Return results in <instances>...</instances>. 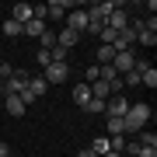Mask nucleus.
Returning <instances> with one entry per match:
<instances>
[{"label":"nucleus","instance_id":"obj_1","mask_svg":"<svg viewBox=\"0 0 157 157\" xmlns=\"http://www.w3.org/2000/svg\"><path fill=\"white\" fill-rule=\"evenodd\" d=\"M150 122V105H129V112L122 115V133H140Z\"/></svg>","mask_w":157,"mask_h":157},{"label":"nucleus","instance_id":"obj_2","mask_svg":"<svg viewBox=\"0 0 157 157\" xmlns=\"http://www.w3.org/2000/svg\"><path fill=\"white\" fill-rule=\"evenodd\" d=\"M45 87H49V84H45V77H28V87H25L17 98H21L25 105H32V101H39V98L45 94Z\"/></svg>","mask_w":157,"mask_h":157},{"label":"nucleus","instance_id":"obj_3","mask_svg":"<svg viewBox=\"0 0 157 157\" xmlns=\"http://www.w3.org/2000/svg\"><path fill=\"white\" fill-rule=\"evenodd\" d=\"M126 112H129V98H126V94H115V98L105 101V115H108V119H122Z\"/></svg>","mask_w":157,"mask_h":157},{"label":"nucleus","instance_id":"obj_4","mask_svg":"<svg viewBox=\"0 0 157 157\" xmlns=\"http://www.w3.org/2000/svg\"><path fill=\"white\" fill-rule=\"evenodd\" d=\"M25 87H28V73L25 70H14L11 77L4 80V94H21Z\"/></svg>","mask_w":157,"mask_h":157},{"label":"nucleus","instance_id":"obj_5","mask_svg":"<svg viewBox=\"0 0 157 157\" xmlns=\"http://www.w3.org/2000/svg\"><path fill=\"white\" fill-rule=\"evenodd\" d=\"M133 63H136V52H133V49H126V52H115V59L108 63V67H112L119 77H122V73H129V70H133Z\"/></svg>","mask_w":157,"mask_h":157},{"label":"nucleus","instance_id":"obj_6","mask_svg":"<svg viewBox=\"0 0 157 157\" xmlns=\"http://www.w3.org/2000/svg\"><path fill=\"white\" fill-rule=\"evenodd\" d=\"M67 73H70L67 63H49V67H45V84H63Z\"/></svg>","mask_w":157,"mask_h":157},{"label":"nucleus","instance_id":"obj_7","mask_svg":"<svg viewBox=\"0 0 157 157\" xmlns=\"http://www.w3.org/2000/svg\"><path fill=\"white\" fill-rule=\"evenodd\" d=\"M67 28L77 32V35H84L87 32V11H70L67 14Z\"/></svg>","mask_w":157,"mask_h":157},{"label":"nucleus","instance_id":"obj_8","mask_svg":"<svg viewBox=\"0 0 157 157\" xmlns=\"http://www.w3.org/2000/svg\"><path fill=\"white\" fill-rule=\"evenodd\" d=\"M32 17H35V7H32V4H14V7H11V21L28 25Z\"/></svg>","mask_w":157,"mask_h":157},{"label":"nucleus","instance_id":"obj_9","mask_svg":"<svg viewBox=\"0 0 157 157\" xmlns=\"http://www.w3.org/2000/svg\"><path fill=\"white\" fill-rule=\"evenodd\" d=\"M115 7H119L115 0H101V4H94V7L87 11V17H98V21H108V14H112Z\"/></svg>","mask_w":157,"mask_h":157},{"label":"nucleus","instance_id":"obj_10","mask_svg":"<svg viewBox=\"0 0 157 157\" xmlns=\"http://www.w3.org/2000/svg\"><path fill=\"white\" fill-rule=\"evenodd\" d=\"M70 98H73V105H77V108H84L87 101H91V84H84V80H80V84H73Z\"/></svg>","mask_w":157,"mask_h":157},{"label":"nucleus","instance_id":"obj_11","mask_svg":"<svg viewBox=\"0 0 157 157\" xmlns=\"http://www.w3.org/2000/svg\"><path fill=\"white\" fill-rule=\"evenodd\" d=\"M105 28H112V32H122V28H129V17H126V11H115L108 14V21H105Z\"/></svg>","mask_w":157,"mask_h":157},{"label":"nucleus","instance_id":"obj_12","mask_svg":"<svg viewBox=\"0 0 157 157\" xmlns=\"http://www.w3.org/2000/svg\"><path fill=\"white\" fill-rule=\"evenodd\" d=\"M21 35H32V39H42V35H45V21H39V17H32L28 25H21Z\"/></svg>","mask_w":157,"mask_h":157},{"label":"nucleus","instance_id":"obj_13","mask_svg":"<svg viewBox=\"0 0 157 157\" xmlns=\"http://www.w3.org/2000/svg\"><path fill=\"white\" fill-rule=\"evenodd\" d=\"M77 42H80V35L70 32V28H63V32L56 35V45H59V49H70V45H77Z\"/></svg>","mask_w":157,"mask_h":157},{"label":"nucleus","instance_id":"obj_14","mask_svg":"<svg viewBox=\"0 0 157 157\" xmlns=\"http://www.w3.org/2000/svg\"><path fill=\"white\" fill-rule=\"evenodd\" d=\"M133 28H136V42L140 45H157V32L143 28V25H133Z\"/></svg>","mask_w":157,"mask_h":157},{"label":"nucleus","instance_id":"obj_15","mask_svg":"<svg viewBox=\"0 0 157 157\" xmlns=\"http://www.w3.org/2000/svg\"><path fill=\"white\" fill-rule=\"evenodd\" d=\"M70 7L63 4V0H52V4H45V17H67Z\"/></svg>","mask_w":157,"mask_h":157},{"label":"nucleus","instance_id":"obj_16","mask_svg":"<svg viewBox=\"0 0 157 157\" xmlns=\"http://www.w3.org/2000/svg\"><path fill=\"white\" fill-rule=\"evenodd\" d=\"M25 108H28V105H25V101L21 98H17V94H7V115H25Z\"/></svg>","mask_w":157,"mask_h":157},{"label":"nucleus","instance_id":"obj_17","mask_svg":"<svg viewBox=\"0 0 157 157\" xmlns=\"http://www.w3.org/2000/svg\"><path fill=\"white\" fill-rule=\"evenodd\" d=\"M140 147H150V150H157V133H150V129H140V140H136Z\"/></svg>","mask_w":157,"mask_h":157},{"label":"nucleus","instance_id":"obj_18","mask_svg":"<svg viewBox=\"0 0 157 157\" xmlns=\"http://www.w3.org/2000/svg\"><path fill=\"white\" fill-rule=\"evenodd\" d=\"M84 112L87 115H105V101H101V98H91L87 105H84Z\"/></svg>","mask_w":157,"mask_h":157},{"label":"nucleus","instance_id":"obj_19","mask_svg":"<svg viewBox=\"0 0 157 157\" xmlns=\"http://www.w3.org/2000/svg\"><path fill=\"white\" fill-rule=\"evenodd\" d=\"M112 59H115V49H112V45H101V49H98V63H101V67H108Z\"/></svg>","mask_w":157,"mask_h":157},{"label":"nucleus","instance_id":"obj_20","mask_svg":"<svg viewBox=\"0 0 157 157\" xmlns=\"http://www.w3.org/2000/svg\"><path fill=\"white\" fill-rule=\"evenodd\" d=\"M91 150H94V157H105L108 154V136H98V140L91 143Z\"/></svg>","mask_w":157,"mask_h":157},{"label":"nucleus","instance_id":"obj_21","mask_svg":"<svg viewBox=\"0 0 157 157\" xmlns=\"http://www.w3.org/2000/svg\"><path fill=\"white\" fill-rule=\"evenodd\" d=\"M4 35H7V39H17V35H21V25L7 17V21H4Z\"/></svg>","mask_w":157,"mask_h":157},{"label":"nucleus","instance_id":"obj_22","mask_svg":"<svg viewBox=\"0 0 157 157\" xmlns=\"http://www.w3.org/2000/svg\"><path fill=\"white\" fill-rule=\"evenodd\" d=\"M140 84V70H129V73H122V87H136Z\"/></svg>","mask_w":157,"mask_h":157},{"label":"nucleus","instance_id":"obj_23","mask_svg":"<svg viewBox=\"0 0 157 157\" xmlns=\"http://www.w3.org/2000/svg\"><path fill=\"white\" fill-rule=\"evenodd\" d=\"M52 45H56V32H49V28H45V35L39 39V49H52Z\"/></svg>","mask_w":157,"mask_h":157},{"label":"nucleus","instance_id":"obj_24","mask_svg":"<svg viewBox=\"0 0 157 157\" xmlns=\"http://www.w3.org/2000/svg\"><path fill=\"white\" fill-rule=\"evenodd\" d=\"M108 136H122V119H108Z\"/></svg>","mask_w":157,"mask_h":157},{"label":"nucleus","instance_id":"obj_25","mask_svg":"<svg viewBox=\"0 0 157 157\" xmlns=\"http://www.w3.org/2000/svg\"><path fill=\"white\" fill-rule=\"evenodd\" d=\"M98 77H101V67H87V73H84V84H94Z\"/></svg>","mask_w":157,"mask_h":157},{"label":"nucleus","instance_id":"obj_26","mask_svg":"<svg viewBox=\"0 0 157 157\" xmlns=\"http://www.w3.org/2000/svg\"><path fill=\"white\" fill-rule=\"evenodd\" d=\"M49 63H52L49 59V49H39V67H49Z\"/></svg>","mask_w":157,"mask_h":157},{"label":"nucleus","instance_id":"obj_27","mask_svg":"<svg viewBox=\"0 0 157 157\" xmlns=\"http://www.w3.org/2000/svg\"><path fill=\"white\" fill-rule=\"evenodd\" d=\"M136 157H157V150H150V147H140V154Z\"/></svg>","mask_w":157,"mask_h":157},{"label":"nucleus","instance_id":"obj_28","mask_svg":"<svg viewBox=\"0 0 157 157\" xmlns=\"http://www.w3.org/2000/svg\"><path fill=\"white\" fill-rule=\"evenodd\" d=\"M0 157H11V147H7L4 140H0Z\"/></svg>","mask_w":157,"mask_h":157},{"label":"nucleus","instance_id":"obj_29","mask_svg":"<svg viewBox=\"0 0 157 157\" xmlns=\"http://www.w3.org/2000/svg\"><path fill=\"white\" fill-rule=\"evenodd\" d=\"M77 157H94V150H80V154H77Z\"/></svg>","mask_w":157,"mask_h":157},{"label":"nucleus","instance_id":"obj_30","mask_svg":"<svg viewBox=\"0 0 157 157\" xmlns=\"http://www.w3.org/2000/svg\"><path fill=\"white\" fill-rule=\"evenodd\" d=\"M105 157H122V154H112V150H108V154H105Z\"/></svg>","mask_w":157,"mask_h":157},{"label":"nucleus","instance_id":"obj_31","mask_svg":"<svg viewBox=\"0 0 157 157\" xmlns=\"http://www.w3.org/2000/svg\"><path fill=\"white\" fill-rule=\"evenodd\" d=\"M0 91H4V77H0Z\"/></svg>","mask_w":157,"mask_h":157},{"label":"nucleus","instance_id":"obj_32","mask_svg":"<svg viewBox=\"0 0 157 157\" xmlns=\"http://www.w3.org/2000/svg\"><path fill=\"white\" fill-rule=\"evenodd\" d=\"M11 157H14V154H11Z\"/></svg>","mask_w":157,"mask_h":157}]
</instances>
